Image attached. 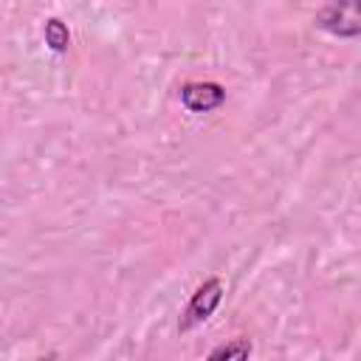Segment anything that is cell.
Returning a JSON list of instances; mask_svg holds the SVG:
<instances>
[{"label": "cell", "instance_id": "obj_4", "mask_svg": "<svg viewBox=\"0 0 361 361\" xmlns=\"http://www.w3.org/2000/svg\"><path fill=\"white\" fill-rule=\"evenodd\" d=\"M45 45L56 54H65L71 45V31L59 17H48L45 20Z\"/></svg>", "mask_w": 361, "mask_h": 361}, {"label": "cell", "instance_id": "obj_1", "mask_svg": "<svg viewBox=\"0 0 361 361\" xmlns=\"http://www.w3.org/2000/svg\"><path fill=\"white\" fill-rule=\"evenodd\" d=\"M316 25L338 39L361 37V0H330L316 14Z\"/></svg>", "mask_w": 361, "mask_h": 361}, {"label": "cell", "instance_id": "obj_2", "mask_svg": "<svg viewBox=\"0 0 361 361\" xmlns=\"http://www.w3.org/2000/svg\"><path fill=\"white\" fill-rule=\"evenodd\" d=\"M220 302H223V282H220V276L203 279V282L195 288V293L189 296V302H186V307H183V313H180L178 330H180V333L195 330L197 324H203V322L217 310Z\"/></svg>", "mask_w": 361, "mask_h": 361}, {"label": "cell", "instance_id": "obj_3", "mask_svg": "<svg viewBox=\"0 0 361 361\" xmlns=\"http://www.w3.org/2000/svg\"><path fill=\"white\" fill-rule=\"evenodd\" d=\"M180 104L189 113H212L226 104V87L217 82H186L180 87Z\"/></svg>", "mask_w": 361, "mask_h": 361}, {"label": "cell", "instance_id": "obj_5", "mask_svg": "<svg viewBox=\"0 0 361 361\" xmlns=\"http://www.w3.org/2000/svg\"><path fill=\"white\" fill-rule=\"evenodd\" d=\"M248 355H251V341H248V338H231V341H226V344H220V347H214V350L209 353L212 361H223V358H237V361H243V358H248Z\"/></svg>", "mask_w": 361, "mask_h": 361}]
</instances>
